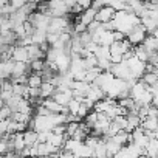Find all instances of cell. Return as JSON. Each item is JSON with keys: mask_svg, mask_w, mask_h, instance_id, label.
<instances>
[{"mask_svg": "<svg viewBox=\"0 0 158 158\" xmlns=\"http://www.w3.org/2000/svg\"><path fill=\"white\" fill-rule=\"evenodd\" d=\"M112 73L116 77L124 79V81H129V79H133L135 77L133 73H132V70H130V67H129V64H127V60H123L119 64H113L112 65ZM135 79H138V77H135Z\"/></svg>", "mask_w": 158, "mask_h": 158, "instance_id": "obj_1", "label": "cell"}, {"mask_svg": "<svg viewBox=\"0 0 158 158\" xmlns=\"http://www.w3.org/2000/svg\"><path fill=\"white\" fill-rule=\"evenodd\" d=\"M147 30H146V27L143 25V23H139V25H136V27H133L132 28V31L127 34V39L132 42V45L135 47V45H139V44H143L144 40H146V37H147Z\"/></svg>", "mask_w": 158, "mask_h": 158, "instance_id": "obj_2", "label": "cell"}, {"mask_svg": "<svg viewBox=\"0 0 158 158\" xmlns=\"http://www.w3.org/2000/svg\"><path fill=\"white\" fill-rule=\"evenodd\" d=\"M70 20L67 16H53L50 27H48V33H62L70 27Z\"/></svg>", "mask_w": 158, "mask_h": 158, "instance_id": "obj_3", "label": "cell"}, {"mask_svg": "<svg viewBox=\"0 0 158 158\" xmlns=\"http://www.w3.org/2000/svg\"><path fill=\"white\" fill-rule=\"evenodd\" d=\"M127 64H129V67H130L133 76L138 77V79H141L143 74H144L146 70H147V62L141 60V59H139L138 56H135V54H133L130 59H127Z\"/></svg>", "mask_w": 158, "mask_h": 158, "instance_id": "obj_4", "label": "cell"}, {"mask_svg": "<svg viewBox=\"0 0 158 158\" xmlns=\"http://www.w3.org/2000/svg\"><path fill=\"white\" fill-rule=\"evenodd\" d=\"M115 16H116V10L113 6H110V5H104V6H101L98 10L96 20H99L102 23H107V22H112L115 19Z\"/></svg>", "mask_w": 158, "mask_h": 158, "instance_id": "obj_5", "label": "cell"}, {"mask_svg": "<svg viewBox=\"0 0 158 158\" xmlns=\"http://www.w3.org/2000/svg\"><path fill=\"white\" fill-rule=\"evenodd\" d=\"M11 141H13L14 150H16V152H19V155H20V152L27 147L25 133H23V132H16V133H13V135H11Z\"/></svg>", "mask_w": 158, "mask_h": 158, "instance_id": "obj_6", "label": "cell"}, {"mask_svg": "<svg viewBox=\"0 0 158 158\" xmlns=\"http://www.w3.org/2000/svg\"><path fill=\"white\" fill-rule=\"evenodd\" d=\"M13 59H14V60H25V62H30L31 59H30L28 47L16 44V48H14V53H13Z\"/></svg>", "mask_w": 158, "mask_h": 158, "instance_id": "obj_7", "label": "cell"}, {"mask_svg": "<svg viewBox=\"0 0 158 158\" xmlns=\"http://www.w3.org/2000/svg\"><path fill=\"white\" fill-rule=\"evenodd\" d=\"M14 64H16V60H14L13 57L2 60V67H0V71H2V79H10V77L13 76Z\"/></svg>", "mask_w": 158, "mask_h": 158, "instance_id": "obj_8", "label": "cell"}, {"mask_svg": "<svg viewBox=\"0 0 158 158\" xmlns=\"http://www.w3.org/2000/svg\"><path fill=\"white\" fill-rule=\"evenodd\" d=\"M28 53H30V59H45L47 57V53L42 50L40 44H36L33 42L31 45H28Z\"/></svg>", "mask_w": 158, "mask_h": 158, "instance_id": "obj_9", "label": "cell"}, {"mask_svg": "<svg viewBox=\"0 0 158 158\" xmlns=\"http://www.w3.org/2000/svg\"><path fill=\"white\" fill-rule=\"evenodd\" d=\"M28 71H31L30 62H25V60H16V64H14V70H13V76H11V77H17V76H22V74H28Z\"/></svg>", "mask_w": 158, "mask_h": 158, "instance_id": "obj_10", "label": "cell"}, {"mask_svg": "<svg viewBox=\"0 0 158 158\" xmlns=\"http://www.w3.org/2000/svg\"><path fill=\"white\" fill-rule=\"evenodd\" d=\"M57 90V87L51 82V81H44L40 85V98H51L54 95V92Z\"/></svg>", "mask_w": 158, "mask_h": 158, "instance_id": "obj_11", "label": "cell"}, {"mask_svg": "<svg viewBox=\"0 0 158 158\" xmlns=\"http://www.w3.org/2000/svg\"><path fill=\"white\" fill-rule=\"evenodd\" d=\"M96 13H98V10H96V8H93V6H90V8L84 10V11H82V14H79V20L84 22V23L89 27V23H92V22L96 19Z\"/></svg>", "mask_w": 158, "mask_h": 158, "instance_id": "obj_12", "label": "cell"}, {"mask_svg": "<svg viewBox=\"0 0 158 158\" xmlns=\"http://www.w3.org/2000/svg\"><path fill=\"white\" fill-rule=\"evenodd\" d=\"M141 23L146 27V30L149 31V34H152L156 28H158V17H152V16H143L141 17Z\"/></svg>", "mask_w": 158, "mask_h": 158, "instance_id": "obj_13", "label": "cell"}, {"mask_svg": "<svg viewBox=\"0 0 158 158\" xmlns=\"http://www.w3.org/2000/svg\"><path fill=\"white\" fill-rule=\"evenodd\" d=\"M23 133H25V141H27V146H34V144L40 143V141H39V132H37L36 129L28 127V129H27Z\"/></svg>", "mask_w": 158, "mask_h": 158, "instance_id": "obj_14", "label": "cell"}, {"mask_svg": "<svg viewBox=\"0 0 158 158\" xmlns=\"http://www.w3.org/2000/svg\"><path fill=\"white\" fill-rule=\"evenodd\" d=\"M143 44H144V47L147 48V51L150 54H153V53L158 51V37H155L153 34H149Z\"/></svg>", "mask_w": 158, "mask_h": 158, "instance_id": "obj_15", "label": "cell"}, {"mask_svg": "<svg viewBox=\"0 0 158 158\" xmlns=\"http://www.w3.org/2000/svg\"><path fill=\"white\" fill-rule=\"evenodd\" d=\"M141 126L144 130H156L158 129V116H146L141 119Z\"/></svg>", "mask_w": 158, "mask_h": 158, "instance_id": "obj_16", "label": "cell"}, {"mask_svg": "<svg viewBox=\"0 0 158 158\" xmlns=\"http://www.w3.org/2000/svg\"><path fill=\"white\" fill-rule=\"evenodd\" d=\"M71 87H73V90H76V92H81V93H84V95H87V92L92 89V82H89V81H73V84H71Z\"/></svg>", "mask_w": 158, "mask_h": 158, "instance_id": "obj_17", "label": "cell"}, {"mask_svg": "<svg viewBox=\"0 0 158 158\" xmlns=\"http://www.w3.org/2000/svg\"><path fill=\"white\" fill-rule=\"evenodd\" d=\"M30 67H31L33 73L42 74L45 67H47V60H44V59H33V60H30Z\"/></svg>", "mask_w": 158, "mask_h": 158, "instance_id": "obj_18", "label": "cell"}, {"mask_svg": "<svg viewBox=\"0 0 158 158\" xmlns=\"http://www.w3.org/2000/svg\"><path fill=\"white\" fill-rule=\"evenodd\" d=\"M53 98H54L59 104H62V106H68V102L71 101L73 96H70L68 93H65V92H62V90H56L54 95H53Z\"/></svg>", "mask_w": 158, "mask_h": 158, "instance_id": "obj_19", "label": "cell"}, {"mask_svg": "<svg viewBox=\"0 0 158 158\" xmlns=\"http://www.w3.org/2000/svg\"><path fill=\"white\" fill-rule=\"evenodd\" d=\"M121 147H123L121 144L115 143L112 138H107V156H115V155L119 152Z\"/></svg>", "mask_w": 158, "mask_h": 158, "instance_id": "obj_20", "label": "cell"}, {"mask_svg": "<svg viewBox=\"0 0 158 158\" xmlns=\"http://www.w3.org/2000/svg\"><path fill=\"white\" fill-rule=\"evenodd\" d=\"M146 155L147 156H158V139L152 138L149 141V146L146 149Z\"/></svg>", "mask_w": 158, "mask_h": 158, "instance_id": "obj_21", "label": "cell"}, {"mask_svg": "<svg viewBox=\"0 0 158 158\" xmlns=\"http://www.w3.org/2000/svg\"><path fill=\"white\" fill-rule=\"evenodd\" d=\"M141 81H144L147 85H153V84L158 82V74L155 71H146L141 77Z\"/></svg>", "mask_w": 158, "mask_h": 158, "instance_id": "obj_22", "label": "cell"}, {"mask_svg": "<svg viewBox=\"0 0 158 158\" xmlns=\"http://www.w3.org/2000/svg\"><path fill=\"white\" fill-rule=\"evenodd\" d=\"M42 82H44V77L39 73H33L28 76V85L30 87H40Z\"/></svg>", "mask_w": 158, "mask_h": 158, "instance_id": "obj_23", "label": "cell"}, {"mask_svg": "<svg viewBox=\"0 0 158 158\" xmlns=\"http://www.w3.org/2000/svg\"><path fill=\"white\" fill-rule=\"evenodd\" d=\"M115 42V36H113V31L112 30H106L104 33H102V36H101V40H99V44L101 45H112Z\"/></svg>", "mask_w": 158, "mask_h": 158, "instance_id": "obj_24", "label": "cell"}, {"mask_svg": "<svg viewBox=\"0 0 158 158\" xmlns=\"http://www.w3.org/2000/svg\"><path fill=\"white\" fill-rule=\"evenodd\" d=\"M47 36H48V31H47V30H39V28H36V31H34V34H33V40H34L36 44H44V42H47Z\"/></svg>", "mask_w": 158, "mask_h": 158, "instance_id": "obj_25", "label": "cell"}, {"mask_svg": "<svg viewBox=\"0 0 158 158\" xmlns=\"http://www.w3.org/2000/svg\"><path fill=\"white\" fill-rule=\"evenodd\" d=\"M79 126H81V123H79V121H71V123H67V132H65L67 138H68V136H73V135L76 133V130L79 129Z\"/></svg>", "mask_w": 158, "mask_h": 158, "instance_id": "obj_26", "label": "cell"}, {"mask_svg": "<svg viewBox=\"0 0 158 158\" xmlns=\"http://www.w3.org/2000/svg\"><path fill=\"white\" fill-rule=\"evenodd\" d=\"M93 109L89 106V104H85V102H81V107H79V112H77V116L81 118V119H84L90 112H92Z\"/></svg>", "mask_w": 158, "mask_h": 158, "instance_id": "obj_27", "label": "cell"}, {"mask_svg": "<svg viewBox=\"0 0 158 158\" xmlns=\"http://www.w3.org/2000/svg\"><path fill=\"white\" fill-rule=\"evenodd\" d=\"M79 107H81V101H79V99H76V98H71V101L68 102V110H70V113H74V115H77V112H79Z\"/></svg>", "mask_w": 158, "mask_h": 158, "instance_id": "obj_28", "label": "cell"}, {"mask_svg": "<svg viewBox=\"0 0 158 158\" xmlns=\"http://www.w3.org/2000/svg\"><path fill=\"white\" fill-rule=\"evenodd\" d=\"M99 59V67H101V70L102 71H106V70H112V65H113V62H112V59H106V57H98Z\"/></svg>", "mask_w": 158, "mask_h": 158, "instance_id": "obj_29", "label": "cell"}, {"mask_svg": "<svg viewBox=\"0 0 158 158\" xmlns=\"http://www.w3.org/2000/svg\"><path fill=\"white\" fill-rule=\"evenodd\" d=\"M10 121L11 118H5V119H0V133H6L8 127H10Z\"/></svg>", "mask_w": 158, "mask_h": 158, "instance_id": "obj_30", "label": "cell"}, {"mask_svg": "<svg viewBox=\"0 0 158 158\" xmlns=\"http://www.w3.org/2000/svg\"><path fill=\"white\" fill-rule=\"evenodd\" d=\"M102 27V22H99V20H93L92 23H89V27H87V30L90 31V33H93V31H96V30H99Z\"/></svg>", "mask_w": 158, "mask_h": 158, "instance_id": "obj_31", "label": "cell"}, {"mask_svg": "<svg viewBox=\"0 0 158 158\" xmlns=\"http://www.w3.org/2000/svg\"><path fill=\"white\" fill-rule=\"evenodd\" d=\"M37 132H39V141H40V143L48 141V138H50V135H51V130H37Z\"/></svg>", "mask_w": 158, "mask_h": 158, "instance_id": "obj_32", "label": "cell"}, {"mask_svg": "<svg viewBox=\"0 0 158 158\" xmlns=\"http://www.w3.org/2000/svg\"><path fill=\"white\" fill-rule=\"evenodd\" d=\"M77 3L81 5L84 10H87V8H90L93 5V0H77Z\"/></svg>", "mask_w": 158, "mask_h": 158, "instance_id": "obj_33", "label": "cell"}, {"mask_svg": "<svg viewBox=\"0 0 158 158\" xmlns=\"http://www.w3.org/2000/svg\"><path fill=\"white\" fill-rule=\"evenodd\" d=\"M112 62L113 64H119V62H123L124 60V57H123V54H112Z\"/></svg>", "mask_w": 158, "mask_h": 158, "instance_id": "obj_34", "label": "cell"}, {"mask_svg": "<svg viewBox=\"0 0 158 158\" xmlns=\"http://www.w3.org/2000/svg\"><path fill=\"white\" fill-rule=\"evenodd\" d=\"M152 106L158 107V92H156V93H153V101H152Z\"/></svg>", "mask_w": 158, "mask_h": 158, "instance_id": "obj_35", "label": "cell"}, {"mask_svg": "<svg viewBox=\"0 0 158 158\" xmlns=\"http://www.w3.org/2000/svg\"><path fill=\"white\" fill-rule=\"evenodd\" d=\"M152 34H153V36H155V37H158V28H156V30H155V31H153V33H152Z\"/></svg>", "mask_w": 158, "mask_h": 158, "instance_id": "obj_36", "label": "cell"}]
</instances>
